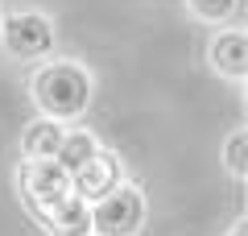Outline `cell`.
<instances>
[{
    "instance_id": "obj_1",
    "label": "cell",
    "mask_w": 248,
    "mask_h": 236,
    "mask_svg": "<svg viewBox=\"0 0 248 236\" xmlns=\"http://www.w3.org/2000/svg\"><path fill=\"white\" fill-rule=\"evenodd\" d=\"M29 96H33L37 112L50 120H75L91 108V75L83 62H46L29 79Z\"/></svg>"
},
{
    "instance_id": "obj_2",
    "label": "cell",
    "mask_w": 248,
    "mask_h": 236,
    "mask_svg": "<svg viewBox=\"0 0 248 236\" xmlns=\"http://www.w3.org/2000/svg\"><path fill=\"white\" fill-rule=\"evenodd\" d=\"M145 228V195L137 183H120L91 203V236H137Z\"/></svg>"
},
{
    "instance_id": "obj_3",
    "label": "cell",
    "mask_w": 248,
    "mask_h": 236,
    "mask_svg": "<svg viewBox=\"0 0 248 236\" xmlns=\"http://www.w3.org/2000/svg\"><path fill=\"white\" fill-rule=\"evenodd\" d=\"M0 34H4V50L21 62H33V58H46L58 42L54 34V21L46 13H13V17H0Z\"/></svg>"
},
{
    "instance_id": "obj_4",
    "label": "cell",
    "mask_w": 248,
    "mask_h": 236,
    "mask_svg": "<svg viewBox=\"0 0 248 236\" xmlns=\"http://www.w3.org/2000/svg\"><path fill=\"white\" fill-rule=\"evenodd\" d=\"M17 186H21V199L29 203V211L37 216L42 207H50L54 199H62L71 191V174L54 157H25L17 166Z\"/></svg>"
},
{
    "instance_id": "obj_5",
    "label": "cell",
    "mask_w": 248,
    "mask_h": 236,
    "mask_svg": "<svg viewBox=\"0 0 248 236\" xmlns=\"http://www.w3.org/2000/svg\"><path fill=\"white\" fill-rule=\"evenodd\" d=\"M120 183H124V166H120V157L108 153L104 145H99V153L91 157L83 170H75V174H71V191L79 195L83 203L104 199V195H108V191H116Z\"/></svg>"
},
{
    "instance_id": "obj_6",
    "label": "cell",
    "mask_w": 248,
    "mask_h": 236,
    "mask_svg": "<svg viewBox=\"0 0 248 236\" xmlns=\"http://www.w3.org/2000/svg\"><path fill=\"white\" fill-rule=\"evenodd\" d=\"M37 219L50 236H91V203H83L75 191H66L50 207H42Z\"/></svg>"
},
{
    "instance_id": "obj_7",
    "label": "cell",
    "mask_w": 248,
    "mask_h": 236,
    "mask_svg": "<svg viewBox=\"0 0 248 236\" xmlns=\"http://www.w3.org/2000/svg\"><path fill=\"white\" fill-rule=\"evenodd\" d=\"M211 67L219 70L223 79L244 83V75H248V34L240 25L236 29H223V34L211 42Z\"/></svg>"
},
{
    "instance_id": "obj_8",
    "label": "cell",
    "mask_w": 248,
    "mask_h": 236,
    "mask_svg": "<svg viewBox=\"0 0 248 236\" xmlns=\"http://www.w3.org/2000/svg\"><path fill=\"white\" fill-rule=\"evenodd\" d=\"M95 153H99V141L91 137L87 129H66V133H62V141H58V153H54V162H58L66 174H75V170H83Z\"/></svg>"
},
{
    "instance_id": "obj_9",
    "label": "cell",
    "mask_w": 248,
    "mask_h": 236,
    "mask_svg": "<svg viewBox=\"0 0 248 236\" xmlns=\"http://www.w3.org/2000/svg\"><path fill=\"white\" fill-rule=\"evenodd\" d=\"M62 124L58 120H33V124H25V133H21V153L25 157H54L58 153V141H62Z\"/></svg>"
},
{
    "instance_id": "obj_10",
    "label": "cell",
    "mask_w": 248,
    "mask_h": 236,
    "mask_svg": "<svg viewBox=\"0 0 248 236\" xmlns=\"http://www.w3.org/2000/svg\"><path fill=\"white\" fill-rule=\"evenodd\" d=\"M244 149H248V129H236L228 141H223V166H228L232 178H244V174H248V157H244Z\"/></svg>"
},
{
    "instance_id": "obj_11",
    "label": "cell",
    "mask_w": 248,
    "mask_h": 236,
    "mask_svg": "<svg viewBox=\"0 0 248 236\" xmlns=\"http://www.w3.org/2000/svg\"><path fill=\"white\" fill-rule=\"evenodd\" d=\"M186 9L199 21H232L240 9V0H186Z\"/></svg>"
},
{
    "instance_id": "obj_12",
    "label": "cell",
    "mask_w": 248,
    "mask_h": 236,
    "mask_svg": "<svg viewBox=\"0 0 248 236\" xmlns=\"http://www.w3.org/2000/svg\"><path fill=\"white\" fill-rule=\"evenodd\" d=\"M228 236H248V228H244V224H236V228H232Z\"/></svg>"
}]
</instances>
